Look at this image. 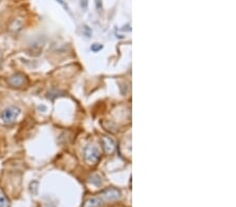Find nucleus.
<instances>
[{"label":"nucleus","mask_w":236,"mask_h":207,"mask_svg":"<svg viewBox=\"0 0 236 207\" xmlns=\"http://www.w3.org/2000/svg\"><path fill=\"white\" fill-rule=\"evenodd\" d=\"M101 196L102 199H105L106 201H115L121 197V193L115 187H109L104 190Z\"/></svg>","instance_id":"nucleus-3"},{"label":"nucleus","mask_w":236,"mask_h":207,"mask_svg":"<svg viewBox=\"0 0 236 207\" xmlns=\"http://www.w3.org/2000/svg\"><path fill=\"white\" fill-rule=\"evenodd\" d=\"M20 115V109L18 107L11 106L4 109L0 114V119L4 125H12L16 121L18 116Z\"/></svg>","instance_id":"nucleus-1"},{"label":"nucleus","mask_w":236,"mask_h":207,"mask_svg":"<svg viewBox=\"0 0 236 207\" xmlns=\"http://www.w3.org/2000/svg\"><path fill=\"white\" fill-rule=\"evenodd\" d=\"M101 142H102L103 150L106 154L110 155L115 151V142L112 138H110L108 136H104L102 137V139H101Z\"/></svg>","instance_id":"nucleus-4"},{"label":"nucleus","mask_w":236,"mask_h":207,"mask_svg":"<svg viewBox=\"0 0 236 207\" xmlns=\"http://www.w3.org/2000/svg\"><path fill=\"white\" fill-rule=\"evenodd\" d=\"M0 207H10V201L1 193H0Z\"/></svg>","instance_id":"nucleus-7"},{"label":"nucleus","mask_w":236,"mask_h":207,"mask_svg":"<svg viewBox=\"0 0 236 207\" xmlns=\"http://www.w3.org/2000/svg\"><path fill=\"white\" fill-rule=\"evenodd\" d=\"M87 2H88V0H81V5L83 8L87 7Z\"/></svg>","instance_id":"nucleus-9"},{"label":"nucleus","mask_w":236,"mask_h":207,"mask_svg":"<svg viewBox=\"0 0 236 207\" xmlns=\"http://www.w3.org/2000/svg\"><path fill=\"white\" fill-rule=\"evenodd\" d=\"M101 48H102V46L99 44H95V46H92V50H95V52H98V50H100Z\"/></svg>","instance_id":"nucleus-8"},{"label":"nucleus","mask_w":236,"mask_h":207,"mask_svg":"<svg viewBox=\"0 0 236 207\" xmlns=\"http://www.w3.org/2000/svg\"><path fill=\"white\" fill-rule=\"evenodd\" d=\"M84 159L88 164H95L100 159V150L95 145H87L84 149Z\"/></svg>","instance_id":"nucleus-2"},{"label":"nucleus","mask_w":236,"mask_h":207,"mask_svg":"<svg viewBox=\"0 0 236 207\" xmlns=\"http://www.w3.org/2000/svg\"><path fill=\"white\" fill-rule=\"evenodd\" d=\"M103 199L101 197H91L83 204V207H102Z\"/></svg>","instance_id":"nucleus-6"},{"label":"nucleus","mask_w":236,"mask_h":207,"mask_svg":"<svg viewBox=\"0 0 236 207\" xmlns=\"http://www.w3.org/2000/svg\"><path fill=\"white\" fill-rule=\"evenodd\" d=\"M25 76L21 73H16L14 76H12L10 79H8V84L13 87H22L25 84Z\"/></svg>","instance_id":"nucleus-5"}]
</instances>
